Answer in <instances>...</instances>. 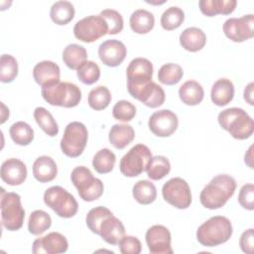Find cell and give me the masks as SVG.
<instances>
[{
	"mask_svg": "<svg viewBox=\"0 0 254 254\" xmlns=\"http://www.w3.org/2000/svg\"><path fill=\"white\" fill-rule=\"evenodd\" d=\"M236 190L235 180L225 174L217 175L202 189L199 194L201 205L208 209L222 207L234 194Z\"/></svg>",
	"mask_w": 254,
	"mask_h": 254,
	"instance_id": "6da1fadb",
	"label": "cell"
},
{
	"mask_svg": "<svg viewBox=\"0 0 254 254\" xmlns=\"http://www.w3.org/2000/svg\"><path fill=\"white\" fill-rule=\"evenodd\" d=\"M232 232L231 221L225 216L215 215L197 228L196 239L202 246L214 247L227 242Z\"/></svg>",
	"mask_w": 254,
	"mask_h": 254,
	"instance_id": "7a4b0ae2",
	"label": "cell"
},
{
	"mask_svg": "<svg viewBox=\"0 0 254 254\" xmlns=\"http://www.w3.org/2000/svg\"><path fill=\"white\" fill-rule=\"evenodd\" d=\"M217 120L220 127L227 131L234 139L245 140L253 134V119L242 108H226L218 114Z\"/></svg>",
	"mask_w": 254,
	"mask_h": 254,
	"instance_id": "3957f363",
	"label": "cell"
},
{
	"mask_svg": "<svg viewBox=\"0 0 254 254\" xmlns=\"http://www.w3.org/2000/svg\"><path fill=\"white\" fill-rule=\"evenodd\" d=\"M43 98L51 105L71 108L81 100V90L74 83L60 81L52 86L42 87Z\"/></svg>",
	"mask_w": 254,
	"mask_h": 254,
	"instance_id": "277c9868",
	"label": "cell"
},
{
	"mask_svg": "<svg viewBox=\"0 0 254 254\" xmlns=\"http://www.w3.org/2000/svg\"><path fill=\"white\" fill-rule=\"evenodd\" d=\"M70 180L76 188L80 198L84 201L96 200L103 194V183L100 179L93 177L91 171L84 166L75 167L71 171Z\"/></svg>",
	"mask_w": 254,
	"mask_h": 254,
	"instance_id": "5b68a950",
	"label": "cell"
},
{
	"mask_svg": "<svg viewBox=\"0 0 254 254\" xmlns=\"http://www.w3.org/2000/svg\"><path fill=\"white\" fill-rule=\"evenodd\" d=\"M1 223L9 231L19 230L24 223L25 210L21 203V196L13 191L1 190Z\"/></svg>",
	"mask_w": 254,
	"mask_h": 254,
	"instance_id": "8992f818",
	"label": "cell"
},
{
	"mask_svg": "<svg viewBox=\"0 0 254 254\" xmlns=\"http://www.w3.org/2000/svg\"><path fill=\"white\" fill-rule=\"evenodd\" d=\"M44 202L63 218H70L78 210V203L74 196L60 186H53L46 190Z\"/></svg>",
	"mask_w": 254,
	"mask_h": 254,
	"instance_id": "52a82bcc",
	"label": "cell"
},
{
	"mask_svg": "<svg viewBox=\"0 0 254 254\" xmlns=\"http://www.w3.org/2000/svg\"><path fill=\"white\" fill-rule=\"evenodd\" d=\"M88 132L85 125L78 121L66 125L61 140L62 152L69 158L79 157L85 149Z\"/></svg>",
	"mask_w": 254,
	"mask_h": 254,
	"instance_id": "ba28073f",
	"label": "cell"
},
{
	"mask_svg": "<svg viewBox=\"0 0 254 254\" xmlns=\"http://www.w3.org/2000/svg\"><path fill=\"white\" fill-rule=\"evenodd\" d=\"M151 159V150L144 144H137L121 158L119 170L125 177H137L147 170Z\"/></svg>",
	"mask_w": 254,
	"mask_h": 254,
	"instance_id": "9c48e42d",
	"label": "cell"
},
{
	"mask_svg": "<svg viewBox=\"0 0 254 254\" xmlns=\"http://www.w3.org/2000/svg\"><path fill=\"white\" fill-rule=\"evenodd\" d=\"M108 34V26L100 15H89L77 21L73 27L74 37L83 43H92Z\"/></svg>",
	"mask_w": 254,
	"mask_h": 254,
	"instance_id": "30bf717a",
	"label": "cell"
},
{
	"mask_svg": "<svg viewBox=\"0 0 254 254\" xmlns=\"http://www.w3.org/2000/svg\"><path fill=\"white\" fill-rule=\"evenodd\" d=\"M163 198L171 205L186 209L191 203V192L189 184L182 178H172L162 188Z\"/></svg>",
	"mask_w": 254,
	"mask_h": 254,
	"instance_id": "8fae6325",
	"label": "cell"
},
{
	"mask_svg": "<svg viewBox=\"0 0 254 254\" xmlns=\"http://www.w3.org/2000/svg\"><path fill=\"white\" fill-rule=\"evenodd\" d=\"M254 15L247 14L240 18H229L223 24L224 35L235 43H242L254 36Z\"/></svg>",
	"mask_w": 254,
	"mask_h": 254,
	"instance_id": "7c38bea8",
	"label": "cell"
},
{
	"mask_svg": "<svg viewBox=\"0 0 254 254\" xmlns=\"http://www.w3.org/2000/svg\"><path fill=\"white\" fill-rule=\"evenodd\" d=\"M179 125L176 113L169 109H162L154 112L148 121L151 132L158 137H169L175 133Z\"/></svg>",
	"mask_w": 254,
	"mask_h": 254,
	"instance_id": "4fadbf2b",
	"label": "cell"
},
{
	"mask_svg": "<svg viewBox=\"0 0 254 254\" xmlns=\"http://www.w3.org/2000/svg\"><path fill=\"white\" fill-rule=\"evenodd\" d=\"M127 89L141 86L152 81L153 64L145 58L132 60L126 69Z\"/></svg>",
	"mask_w": 254,
	"mask_h": 254,
	"instance_id": "5bb4252c",
	"label": "cell"
},
{
	"mask_svg": "<svg viewBox=\"0 0 254 254\" xmlns=\"http://www.w3.org/2000/svg\"><path fill=\"white\" fill-rule=\"evenodd\" d=\"M146 243L151 254H173L171 232L161 224L151 226L145 235Z\"/></svg>",
	"mask_w": 254,
	"mask_h": 254,
	"instance_id": "9a60e30c",
	"label": "cell"
},
{
	"mask_svg": "<svg viewBox=\"0 0 254 254\" xmlns=\"http://www.w3.org/2000/svg\"><path fill=\"white\" fill-rule=\"evenodd\" d=\"M129 94L150 108H157L165 102V91L153 80L138 87L128 88Z\"/></svg>",
	"mask_w": 254,
	"mask_h": 254,
	"instance_id": "2e32d148",
	"label": "cell"
},
{
	"mask_svg": "<svg viewBox=\"0 0 254 254\" xmlns=\"http://www.w3.org/2000/svg\"><path fill=\"white\" fill-rule=\"evenodd\" d=\"M68 248L66 238L60 232H50L33 242L32 251L34 254H58L64 253Z\"/></svg>",
	"mask_w": 254,
	"mask_h": 254,
	"instance_id": "e0dca14e",
	"label": "cell"
},
{
	"mask_svg": "<svg viewBox=\"0 0 254 254\" xmlns=\"http://www.w3.org/2000/svg\"><path fill=\"white\" fill-rule=\"evenodd\" d=\"M126 55L127 49L125 45L115 39L104 41L98 48L99 59L107 66H118L125 60Z\"/></svg>",
	"mask_w": 254,
	"mask_h": 254,
	"instance_id": "ac0fdd59",
	"label": "cell"
},
{
	"mask_svg": "<svg viewBox=\"0 0 254 254\" xmlns=\"http://www.w3.org/2000/svg\"><path fill=\"white\" fill-rule=\"evenodd\" d=\"M27 167L19 159L10 158L4 161L0 169V177L4 183L10 186L22 185L27 179Z\"/></svg>",
	"mask_w": 254,
	"mask_h": 254,
	"instance_id": "d6986e66",
	"label": "cell"
},
{
	"mask_svg": "<svg viewBox=\"0 0 254 254\" xmlns=\"http://www.w3.org/2000/svg\"><path fill=\"white\" fill-rule=\"evenodd\" d=\"M33 77L42 87L52 86L60 82V66L52 61L40 62L33 68Z\"/></svg>",
	"mask_w": 254,
	"mask_h": 254,
	"instance_id": "ffe728a7",
	"label": "cell"
},
{
	"mask_svg": "<svg viewBox=\"0 0 254 254\" xmlns=\"http://www.w3.org/2000/svg\"><path fill=\"white\" fill-rule=\"evenodd\" d=\"M98 235L111 245H118L119 241L125 235V227L120 219L113 215L107 216L99 226Z\"/></svg>",
	"mask_w": 254,
	"mask_h": 254,
	"instance_id": "44dd1931",
	"label": "cell"
},
{
	"mask_svg": "<svg viewBox=\"0 0 254 254\" xmlns=\"http://www.w3.org/2000/svg\"><path fill=\"white\" fill-rule=\"evenodd\" d=\"M34 178L40 183L52 182L58 174V167L53 158L49 156L38 157L33 164Z\"/></svg>",
	"mask_w": 254,
	"mask_h": 254,
	"instance_id": "7402d4cb",
	"label": "cell"
},
{
	"mask_svg": "<svg viewBox=\"0 0 254 254\" xmlns=\"http://www.w3.org/2000/svg\"><path fill=\"white\" fill-rule=\"evenodd\" d=\"M180 44L186 51L195 53L205 46L206 35L199 28L189 27L181 33Z\"/></svg>",
	"mask_w": 254,
	"mask_h": 254,
	"instance_id": "603a6c76",
	"label": "cell"
},
{
	"mask_svg": "<svg viewBox=\"0 0 254 254\" xmlns=\"http://www.w3.org/2000/svg\"><path fill=\"white\" fill-rule=\"evenodd\" d=\"M234 97V85L228 78L217 79L210 91L211 101L217 106H225L231 102Z\"/></svg>",
	"mask_w": 254,
	"mask_h": 254,
	"instance_id": "cb8c5ba5",
	"label": "cell"
},
{
	"mask_svg": "<svg viewBox=\"0 0 254 254\" xmlns=\"http://www.w3.org/2000/svg\"><path fill=\"white\" fill-rule=\"evenodd\" d=\"M236 5L235 0H201L198 2L200 12L207 17L218 14L229 15L235 10Z\"/></svg>",
	"mask_w": 254,
	"mask_h": 254,
	"instance_id": "d4e9b609",
	"label": "cell"
},
{
	"mask_svg": "<svg viewBox=\"0 0 254 254\" xmlns=\"http://www.w3.org/2000/svg\"><path fill=\"white\" fill-rule=\"evenodd\" d=\"M135 138V131L128 124H114L109 131L108 139L110 144L116 149H124Z\"/></svg>",
	"mask_w": 254,
	"mask_h": 254,
	"instance_id": "484cf974",
	"label": "cell"
},
{
	"mask_svg": "<svg viewBox=\"0 0 254 254\" xmlns=\"http://www.w3.org/2000/svg\"><path fill=\"white\" fill-rule=\"evenodd\" d=\"M179 96L183 103L189 106L199 104L204 96L203 87L195 80H188L179 88Z\"/></svg>",
	"mask_w": 254,
	"mask_h": 254,
	"instance_id": "4316f807",
	"label": "cell"
},
{
	"mask_svg": "<svg viewBox=\"0 0 254 254\" xmlns=\"http://www.w3.org/2000/svg\"><path fill=\"white\" fill-rule=\"evenodd\" d=\"M129 24L133 32L137 34H147L154 28L155 17L148 10L137 9L131 14Z\"/></svg>",
	"mask_w": 254,
	"mask_h": 254,
	"instance_id": "83f0119b",
	"label": "cell"
},
{
	"mask_svg": "<svg viewBox=\"0 0 254 254\" xmlns=\"http://www.w3.org/2000/svg\"><path fill=\"white\" fill-rule=\"evenodd\" d=\"M63 61L70 69H76L87 61V52L84 47L69 44L63 51Z\"/></svg>",
	"mask_w": 254,
	"mask_h": 254,
	"instance_id": "f1b7e54d",
	"label": "cell"
},
{
	"mask_svg": "<svg viewBox=\"0 0 254 254\" xmlns=\"http://www.w3.org/2000/svg\"><path fill=\"white\" fill-rule=\"evenodd\" d=\"M75 10L69 1H57L50 10V17L57 25H66L74 17Z\"/></svg>",
	"mask_w": 254,
	"mask_h": 254,
	"instance_id": "f546056e",
	"label": "cell"
},
{
	"mask_svg": "<svg viewBox=\"0 0 254 254\" xmlns=\"http://www.w3.org/2000/svg\"><path fill=\"white\" fill-rule=\"evenodd\" d=\"M132 192L135 200L144 205L154 202L157 197V190L155 185L147 180L138 181L133 186Z\"/></svg>",
	"mask_w": 254,
	"mask_h": 254,
	"instance_id": "4dcf8cb0",
	"label": "cell"
},
{
	"mask_svg": "<svg viewBox=\"0 0 254 254\" xmlns=\"http://www.w3.org/2000/svg\"><path fill=\"white\" fill-rule=\"evenodd\" d=\"M9 134L13 142L20 146H27L34 140L33 128L24 121L13 123L9 129Z\"/></svg>",
	"mask_w": 254,
	"mask_h": 254,
	"instance_id": "1f68e13d",
	"label": "cell"
},
{
	"mask_svg": "<svg viewBox=\"0 0 254 254\" xmlns=\"http://www.w3.org/2000/svg\"><path fill=\"white\" fill-rule=\"evenodd\" d=\"M52 225V218L48 212L42 209L34 210L29 217L28 230L33 235L43 234Z\"/></svg>",
	"mask_w": 254,
	"mask_h": 254,
	"instance_id": "d6a6232c",
	"label": "cell"
},
{
	"mask_svg": "<svg viewBox=\"0 0 254 254\" xmlns=\"http://www.w3.org/2000/svg\"><path fill=\"white\" fill-rule=\"evenodd\" d=\"M34 118L37 122V124L40 126V128L51 137H54L58 135L59 133V126L56 122L55 118L51 114L50 111H48L45 107H37L34 110Z\"/></svg>",
	"mask_w": 254,
	"mask_h": 254,
	"instance_id": "836d02e7",
	"label": "cell"
},
{
	"mask_svg": "<svg viewBox=\"0 0 254 254\" xmlns=\"http://www.w3.org/2000/svg\"><path fill=\"white\" fill-rule=\"evenodd\" d=\"M116 163L115 154L108 148L99 150L92 159V167L98 174L110 173Z\"/></svg>",
	"mask_w": 254,
	"mask_h": 254,
	"instance_id": "e575fe53",
	"label": "cell"
},
{
	"mask_svg": "<svg viewBox=\"0 0 254 254\" xmlns=\"http://www.w3.org/2000/svg\"><path fill=\"white\" fill-rule=\"evenodd\" d=\"M171 171V163L165 156H155L149 162L147 167V176L153 181H159L165 178Z\"/></svg>",
	"mask_w": 254,
	"mask_h": 254,
	"instance_id": "d590c367",
	"label": "cell"
},
{
	"mask_svg": "<svg viewBox=\"0 0 254 254\" xmlns=\"http://www.w3.org/2000/svg\"><path fill=\"white\" fill-rule=\"evenodd\" d=\"M111 93L109 89L104 85H98L92 88L87 97L88 105L94 110H103L111 102Z\"/></svg>",
	"mask_w": 254,
	"mask_h": 254,
	"instance_id": "8d00e7d4",
	"label": "cell"
},
{
	"mask_svg": "<svg viewBox=\"0 0 254 254\" xmlns=\"http://www.w3.org/2000/svg\"><path fill=\"white\" fill-rule=\"evenodd\" d=\"M184 70L181 65L174 63L163 64L158 71V79L166 85H175L182 79Z\"/></svg>",
	"mask_w": 254,
	"mask_h": 254,
	"instance_id": "74e56055",
	"label": "cell"
},
{
	"mask_svg": "<svg viewBox=\"0 0 254 254\" xmlns=\"http://www.w3.org/2000/svg\"><path fill=\"white\" fill-rule=\"evenodd\" d=\"M185 20V13L184 11L177 7L171 6L164 11L161 16V26L163 29L167 31H173L178 29Z\"/></svg>",
	"mask_w": 254,
	"mask_h": 254,
	"instance_id": "f35d334b",
	"label": "cell"
},
{
	"mask_svg": "<svg viewBox=\"0 0 254 254\" xmlns=\"http://www.w3.org/2000/svg\"><path fill=\"white\" fill-rule=\"evenodd\" d=\"M18 75L17 60L11 55H2L0 59V80L4 83L12 82Z\"/></svg>",
	"mask_w": 254,
	"mask_h": 254,
	"instance_id": "ab89813d",
	"label": "cell"
},
{
	"mask_svg": "<svg viewBox=\"0 0 254 254\" xmlns=\"http://www.w3.org/2000/svg\"><path fill=\"white\" fill-rule=\"evenodd\" d=\"M76 75L82 83L90 85L99 79L100 68L96 63L92 61H86L77 68Z\"/></svg>",
	"mask_w": 254,
	"mask_h": 254,
	"instance_id": "60d3db41",
	"label": "cell"
},
{
	"mask_svg": "<svg viewBox=\"0 0 254 254\" xmlns=\"http://www.w3.org/2000/svg\"><path fill=\"white\" fill-rule=\"evenodd\" d=\"M112 212L110 209H108L105 206H95L91 208L85 217V222L89 230L95 234H98L99 232V226L101 222L109 215H111Z\"/></svg>",
	"mask_w": 254,
	"mask_h": 254,
	"instance_id": "b9f144b4",
	"label": "cell"
},
{
	"mask_svg": "<svg viewBox=\"0 0 254 254\" xmlns=\"http://www.w3.org/2000/svg\"><path fill=\"white\" fill-rule=\"evenodd\" d=\"M108 26V34L116 35L123 30L124 21L122 15L114 9H104L99 14Z\"/></svg>",
	"mask_w": 254,
	"mask_h": 254,
	"instance_id": "7bdbcfd3",
	"label": "cell"
},
{
	"mask_svg": "<svg viewBox=\"0 0 254 254\" xmlns=\"http://www.w3.org/2000/svg\"><path fill=\"white\" fill-rule=\"evenodd\" d=\"M136 115V107L130 101L119 100L112 108V116L122 122L131 121Z\"/></svg>",
	"mask_w": 254,
	"mask_h": 254,
	"instance_id": "ee69618b",
	"label": "cell"
},
{
	"mask_svg": "<svg viewBox=\"0 0 254 254\" xmlns=\"http://www.w3.org/2000/svg\"><path fill=\"white\" fill-rule=\"evenodd\" d=\"M238 202L239 204L247 209H254V186L253 184L243 185L239 190L238 194Z\"/></svg>",
	"mask_w": 254,
	"mask_h": 254,
	"instance_id": "f6af8a7d",
	"label": "cell"
},
{
	"mask_svg": "<svg viewBox=\"0 0 254 254\" xmlns=\"http://www.w3.org/2000/svg\"><path fill=\"white\" fill-rule=\"evenodd\" d=\"M118 245L122 254H139L142 250L140 240L131 235H124V237L119 241Z\"/></svg>",
	"mask_w": 254,
	"mask_h": 254,
	"instance_id": "bcb514c9",
	"label": "cell"
},
{
	"mask_svg": "<svg viewBox=\"0 0 254 254\" xmlns=\"http://www.w3.org/2000/svg\"><path fill=\"white\" fill-rule=\"evenodd\" d=\"M239 246L244 253L252 254L254 247V229L250 228L245 230L239 239Z\"/></svg>",
	"mask_w": 254,
	"mask_h": 254,
	"instance_id": "7dc6e473",
	"label": "cell"
},
{
	"mask_svg": "<svg viewBox=\"0 0 254 254\" xmlns=\"http://www.w3.org/2000/svg\"><path fill=\"white\" fill-rule=\"evenodd\" d=\"M253 86H254V83H253V82L248 83V84L245 86L244 94H243L244 100H245L247 103H249L250 105H253V104H254V100H253Z\"/></svg>",
	"mask_w": 254,
	"mask_h": 254,
	"instance_id": "c3c4849f",
	"label": "cell"
},
{
	"mask_svg": "<svg viewBox=\"0 0 254 254\" xmlns=\"http://www.w3.org/2000/svg\"><path fill=\"white\" fill-rule=\"evenodd\" d=\"M244 162H245V164H246L249 168H251V169L254 168V167H253V146H252V145L249 147V149H248L247 152L245 153Z\"/></svg>",
	"mask_w": 254,
	"mask_h": 254,
	"instance_id": "681fc988",
	"label": "cell"
}]
</instances>
